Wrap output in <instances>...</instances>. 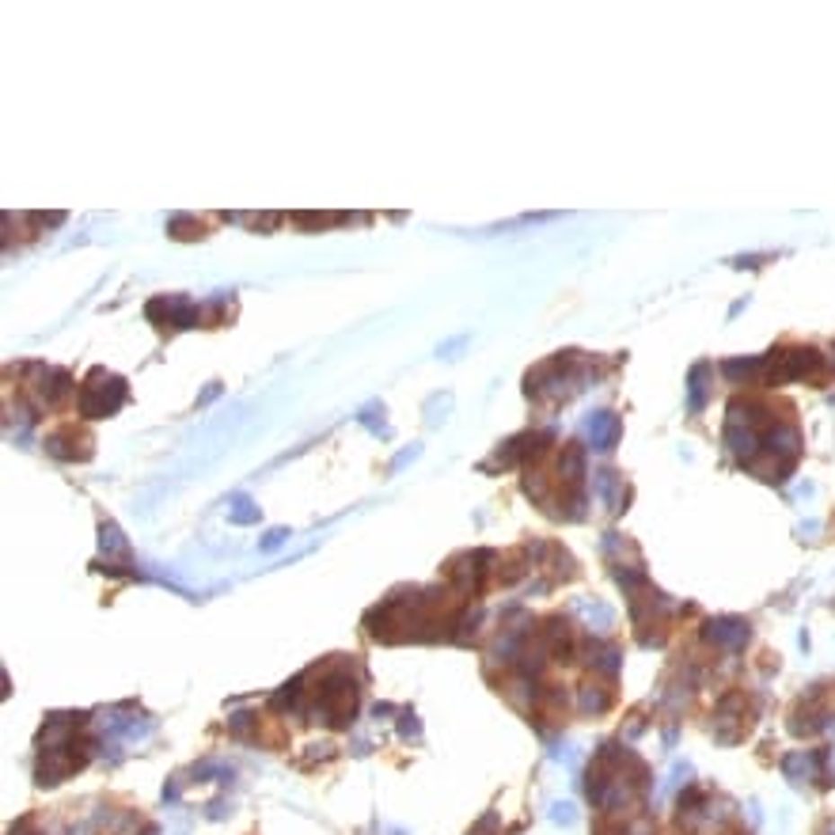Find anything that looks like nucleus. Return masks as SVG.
Segmentation results:
<instances>
[{
    "label": "nucleus",
    "mask_w": 835,
    "mask_h": 835,
    "mask_svg": "<svg viewBox=\"0 0 835 835\" xmlns=\"http://www.w3.org/2000/svg\"><path fill=\"white\" fill-rule=\"evenodd\" d=\"M281 539H285V532H270V536L262 539V547L270 551V547H278V543H281Z\"/></svg>",
    "instance_id": "nucleus-8"
},
{
    "label": "nucleus",
    "mask_w": 835,
    "mask_h": 835,
    "mask_svg": "<svg viewBox=\"0 0 835 835\" xmlns=\"http://www.w3.org/2000/svg\"><path fill=\"white\" fill-rule=\"evenodd\" d=\"M315 718L323 722H331V725H350L353 722V710H357V688H353V680L350 676H331L327 684L319 688L315 695Z\"/></svg>",
    "instance_id": "nucleus-1"
},
{
    "label": "nucleus",
    "mask_w": 835,
    "mask_h": 835,
    "mask_svg": "<svg viewBox=\"0 0 835 835\" xmlns=\"http://www.w3.org/2000/svg\"><path fill=\"white\" fill-rule=\"evenodd\" d=\"M589 440H592V449H611L619 440V418L616 414H592L589 418Z\"/></svg>",
    "instance_id": "nucleus-4"
},
{
    "label": "nucleus",
    "mask_w": 835,
    "mask_h": 835,
    "mask_svg": "<svg viewBox=\"0 0 835 835\" xmlns=\"http://www.w3.org/2000/svg\"><path fill=\"white\" fill-rule=\"evenodd\" d=\"M596 493L604 498V505L611 509V513H619L623 502H626V490H623V479L616 471H600L596 475Z\"/></svg>",
    "instance_id": "nucleus-5"
},
{
    "label": "nucleus",
    "mask_w": 835,
    "mask_h": 835,
    "mask_svg": "<svg viewBox=\"0 0 835 835\" xmlns=\"http://www.w3.org/2000/svg\"><path fill=\"white\" fill-rule=\"evenodd\" d=\"M608 703H611V695H608V688H600V684H589L582 688V695H577V706H582L585 714H600V710H608Z\"/></svg>",
    "instance_id": "nucleus-7"
},
{
    "label": "nucleus",
    "mask_w": 835,
    "mask_h": 835,
    "mask_svg": "<svg viewBox=\"0 0 835 835\" xmlns=\"http://www.w3.org/2000/svg\"><path fill=\"white\" fill-rule=\"evenodd\" d=\"M122 399H126V384L118 377H107V372H95L80 395V411L88 418H107Z\"/></svg>",
    "instance_id": "nucleus-2"
},
{
    "label": "nucleus",
    "mask_w": 835,
    "mask_h": 835,
    "mask_svg": "<svg viewBox=\"0 0 835 835\" xmlns=\"http://www.w3.org/2000/svg\"><path fill=\"white\" fill-rule=\"evenodd\" d=\"M703 635H706L710 645H722V650H741V645L748 642V623L744 619H710Z\"/></svg>",
    "instance_id": "nucleus-3"
},
{
    "label": "nucleus",
    "mask_w": 835,
    "mask_h": 835,
    "mask_svg": "<svg viewBox=\"0 0 835 835\" xmlns=\"http://www.w3.org/2000/svg\"><path fill=\"white\" fill-rule=\"evenodd\" d=\"M589 664L600 676H616L619 672V650L616 645H589Z\"/></svg>",
    "instance_id": "nucleus-6"
}]
</instances>
